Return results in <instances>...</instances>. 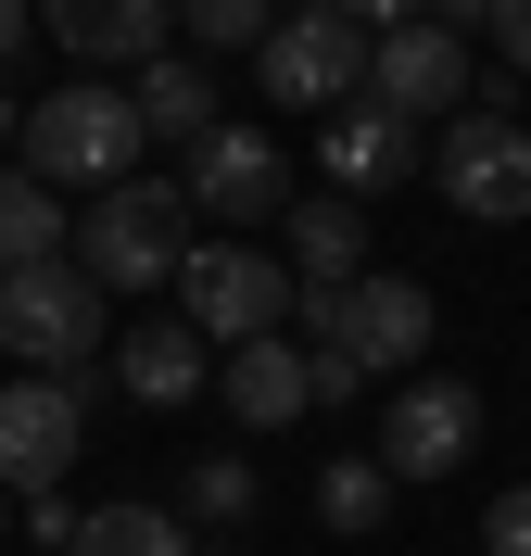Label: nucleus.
Listing matches in <instances>:
<instances>
[{"label":"nucleus","mask_w":531,"mask_h":556,"mask_svg":"<svg viewBox=\"0 0 531 556\" xmlns=\"http://www.w3.org/2000/svg\"><path fill=\"white\" fill-rule=\"evenodd\" d=\"M140 89H102V76H64L51 102L26 114V177H51V190H114V177H140Z\"/></svg>","instance_id":"obj_1"},{"label":"nucleus","mask_w":531,"mask_h":556,"mask_svg":"<svg viewBox=\"0 0 531 556\" xmlns=\"http://www.w3.org/2000/svg\"><path fill=\"white\" fill-rule=\"evenodd\" d=\"M76 266L102 278V291H165V278L190 266V190H177V177H114V190H89Z\"/></svg>","instance_id":"obj_2"},{"label":"nucleus","mask_w":531,"mask_h":556,"mask_svg":"<svg viewBox=\"0 0 531 556\" xmlns=\"http://www.w3.org/2000/svg\"><path fill=\"white\" fill-rule=\"evenodd\" d=\"M291 316H304L317 342H342L367 380H380V367H418V354H430V291H418V278H392V266L291 278Z\"/></svg>","instance_id":"obj_3"},{"label":"nucleus","mask_w":531,"mask_h":556,"mask_svg":"<svg viewBox=\"0 0 531 556\" xmlns=\"http://www.w3.org/2000/svg\"><path fill=\"white\" fill-rule=\"evenodd\" d=\"M0 354L26 367H89L102 354V278L51 253V266H0Z\"/></svg>","instance_id":"obj_4"},{"label":"nucleus","mask_w":531,"mask_h":556,"mask_svg":"<svg viewBox=\"0 0 531 556\" xmlns=\"http://www.w3.org/2000/svg\"><path fill=\"white\" fill-rule=\"evenodd\" d=\"M76 443H89V392H76V367L0 380V493H64Z\"/></svg>","instance_id":"obj_5"},{"label":"nucleus","mask_w":531,"mask_h":556,"mask_svg":"<svg viewBox=\"0 0 531 556\" xmlns=\"http://www.w3.org/2000/svg\"><path fill=\"white\" fill-rule=\"evenodd\" d=\"M177 316H190L203 342H266L291 316V266H266L253 241H203L177 266Z\"/></svg>","instance_id":"obj_6"},{"label":"nucleus","mask_w":531,"mask_h":556,"mask_svg":"<svg viewBox=\"0 0 531 556\" xmlns=\"http://www.w3.org/2000/svg\"><path fill=\"white\" fill-rule=\"evenodd\" d=\"M253 64H266V102L279 114H342L354 76H367V26H342V13H279V26L253 38Z\"/></svg>","instance_id":"obj_7"},{"label":"nucleus","mask_w":531,"mask_h":556,"mask_svg":"<svg viewBox=\"0 0 531 556\" xmlns=\"http://www.w3.org/2000/svg\"><path fill=\"white\" fill-rule=\"evenodd\" d=\"M430 177H443V203H456V215L519 228V215H531V127H519V114H456L443 152H430Z\"/></svg>","instance_id":"obj_8"},{"label":"nucleus","mask_w":531,"mask_h":556,"mask_svg":"<svg viewBox=\"0 0 531 556\" xmlns=\"http://www.w3.org/2000/svg\"><path fill=\"white\" fill-rule=\"evenodd\" d=\"M190 215H215V228H266V215H291V165L266 127H203L190 139Z\"/></svg>","instance_id":"obj_9"},{"label":"nucleus","mask_w":531,"mask_h":556,"mask_svg":"<svg viewBox=\"0 0 531 556\" xmlns=\"http://www.w3.org/2000/svg\"><path fill=\"white\" fill-rule=\"evenodd\" d=\"M468 443H481V392L468 380H405L380 405V468L392 481H443V468H468Z\"/></svg>","instance_id":"obj_10"},{"label":"nucleus","mask_w":531,"mask_h":556,"mask_svg":"<svg viewBox=\"0 0 531 556\" xmlns=\"http://www.w3.org/2000/svg\"><path fill=\"white\" fill-rule=\"evenodd\" d=\"M367 102H392L405 127H418V114H456V102H468V38L443 26V13L367 38Z\"/></svg>","instance_id":"obj_11"},{"label":"nucleus","mask_w":531,"mask_h":556,"mask_svg":"<svg viewBox=\"0 0 531 556\" xmlns=\"http://www.w3.org/2000/svg\"><path fill=\"white\" fill-rule=\"evenodd\" d=\"M329 177H342L354 203L405 190V177H418V127H405L392 102H342V114H329Z\"/></svg>","instance_id":"obj_12"},{"label":"nucleus","mask_w":531,"mask_h":556,"mask_svg":"<svg viewBox=\"0 0 531 556\" xmlns=\"http://www.w3.org/2000/svg\"><path fill=\"white\" fill-rule=\"evenodd\" d=\"M165 13L177 0H38V26L64 38L76 64H152L165 51Z\"/></svg>","instance_id":"obj_13"},{"label":"nucleus","mask_w":531,"mask_h":556,"mask_svg":"<svg viewBox=\"0 0 531 556\" xmlns=\"http://www.w3.org/2000/svg\"><path fill=\"white\" fill-rule=\"evenodd\" d=\"M114 380L140 392V405H190V392H215V367H203V329H190V316H152V329H127V342H114Z\"/></svg>","instance_id":"obj_14"},{"label":"nucleus","mask_w":531,"mask_h":556,"mask_svg":"<svg viewBox=\"0 0 531 556\" xmlns=\"http://www.w3.org/2000/svg\"><path fill=\"white\" fill-rule=\"evenodd\" d=\"M215 392H228V417H241V430H291V417L317 405V392H304V354H291L279 329H266V342H228Z\"/></svg>","instance_id":"obj_15"},{"label":"nucleus","mask_w":531,"mask_h":556,"mask_svg":"<svg viewBox=\"0 0 531 556\" xmlns=\"http://www.w3.org/2000/svg\"><path fill=\"white\" fill-rule=\"evenodd\" d=\"M140 127H152V139H203V127H228V114H215L203 51H152V64H140Z\"/></svg>","instance_id":"obj_16"},{"label":"nucleus","mask_w":531,"mask_h":556,"mask_svg":"<svg viewBox=\"0 0 531 556\" xmlns=\"http://www.w3.org/2000/svg\"><path fill=\"white\" fill-rule=\"evenodd\" d=\"M367 266V203L329 190V203H291V278H354Z\"/></svg>","instance_id":"obj_17"},{"label":"nucleus","mask_w":531,"mask_h":556,"mask_svg":"<svg viewBox=\"0 0 531 556\" xmlns=\"http://www.w3.org/2000/svg\"><path fill=\"white\" fill-rule=\"evenodd\" d=\"M64 556H190V519L152 506V493H127V506H89Z\"/></svg>","instance_id":"obj_18"},{"label":"nucleus","mask_w":531,"mask_h":556,"mask_svg":"<svg viewBox=\"0 0 531 556\" xmlns=\"http://www.w3.org/2000/svg\"><path fill=\"white\" fill-rule=\"evenodd\" d=\"M64 253V190L51 177H0V266H51Z\"/></svg>","instance_id":"obj_19"},{"label":"nucleus","mask_w":531,"mask_h":556,"mask_svg":"<svg viewBox=\"0 0 531 556\" xmlns=\"http://www.w3.org/2000/svg\"><path fill=\"white\" fill-rule=\"evenodd\" d=\"M317 519H329V531H380V519H392V468H380V455L317 468Z\"/></svg>","instance_id":"obj_20"},{"label":"nucleus","mask_w":531,"mask_h":556,"mask_svg":"<svg viewBox=\"0 0 531 556\" xmlns=\"http://www.w3.org/2000/svg\"><path fill=\"white\" fill-rule=\"evenodd\" d=\"M177 519H215V531H228V519H253V468H241V455H203V468H177Z\"/></svg>","instance_id":"obj_21"},{"label":"nucleus","mask_w":531,"mask_h":556,"mask_svg":"<svg viewBox=\"0 0 531 556\" xmlns=\"http://www.w3.org/2000/svg\"><path fill=\"white\" fill-rule=\"evenodd\" d=\"M177 26L203 38V51H253V38L279 26V0H177Z\"/></svg>","instance_id":"obj_22"},{"label":"nucleus","mask_w":531,"mask_h":556,"mask_svg":"<svg viewBox=\"0 0 531 556\" xmlns=\"http://www.w3.org/2000/svg\"><path fill=\"white\" fill-rule=\"evenodd\" d=\"M481 556H531V481H506L481 506Z\"/></svg>","instance_id":"obj_23"},{"label":"nucleus","mask_w":531,"mask_h":556,"mask_svg":"<svg viewBox=\"0 0 531 556\" xmlns=\"http://www.w3.org/2000/svg\"><path fill=\"white\" fill-rule=\"evenodd\" d=\"M304 392H317V405H354V392H367V367H354L342 342H304Z\"/></svg>","instance_id":"obj_24"},{"label":"nucleus","mask_w":531,"mask_h":556,"mask_svg":"<svg viewBox=\"0 0 531 556\" xmlns=\"http://www.w3.org/2000/svg\"><path fill=\"white\" fill-rule=\"evenodd\" d=\"M317 13H342V26H367V38H392V26H418L430 0H317Z\"/></svg>","instance_id":"obj_25"},{"label":"nucleus","mask_w":531,"mask_h":556,"mask_svg":"<svg viewBox=\"0 0 531 556\" xmlns=\"http://www.w3.org/2000/svg\"><path fill=\"white\" fill-rule=\"evenodd\" d=\"M494 51H506V76H531V0H494Z\"/></svg>","instance_id":"obj_26"},{"label":"nucleus","mask_w":531,"mask_h":556,"mask_svg":"<svg viewBox=\"0 0 531 556\" xmlns=\"http://www.w3.org/2000/svg\"><path fill=\"white\" fill-rule=\"evenodd\" d=\"M26 38H38V0H0V64H13Z\"/></svg>","instance_id":"obj_27"},{"label":"nucleus","mask_w":531,"mask_h":556,"mask_svg":"<svg viewBox=\"0 0 531 556\" xmlns=\"http://www.w3.org/2000/svg\"><path fill=\"white\" fill-rule=\"evenodd\" d=\"M430 13H443L456 38H468V26H494V0H430Z\"/></svg>","instance_id":"obj_28"},{"label":"nucleus","mask_w":531,"mask_h":556,"mask_svg":"<svg viewBox=\"0 0 531 556\" xmlns=\"http://www.w3.org/2000/svg\"><path fill=\"white\" fill-rule=\"evenodd\" d=\"M13 139H26V114H13V89H0V152H13Z\"/></svg>","instance_id":"obj_29"},{"label":"nucleus","mask_w":531,"mask_h":556,"mask_svg":"<svg viewBox=\"0 0 531 556\" xmlns=\"http://www.w3.org/2000/svg\"><path fill=\"white\" fill-rule=\"evenodd\" d=\"M0 531H13V506H0Z\"/></svg>","instance_id":"obj_30"}]
</instances>
